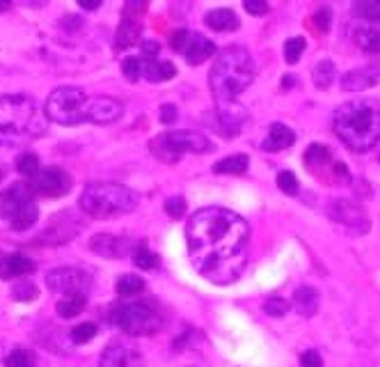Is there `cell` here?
Here are the masks:
<instances>
[{"label": "cell", "instance_id": "obj_1", "mask_svg": "<svg viewBox=\"0 0 380 367\" xmlns=\"http://www.w3.org/2000/svg\"><path fill=\"white\" fill-rule=\"evenodd\" d=\"M190 262L213 285H231L248 267L250 227L238 214L223 207H204L186 225Z\"/></svg>", "mask_w": 380, "mask_h": 367}, {"label": "cell", "instance_id": "obj_2", "mask_svg": "<svg viewBox=\"0 0 380 367\" xmlns=\"http://www.w3.org/2000/svg\"><path fill=\"white\" fill-rule=\"evenodd\" d=\"M332 129L348 150H374L380 140V106L371 99L348 101L334 113Z\"/></svg>", "mask_w": 380, "mask_h": 367}, {"label": "cell", "instance_id": "obj_3", "mask_svg": "<svg viewBox=\"0 0 380 367\" xmlns=\"http://www.w3.org/2000/svg\"><path fill=\"white\" fill-rule=\"evenodd\" d=\"M255 78V60L243 46H227L209 71L211 92L220 103H234Z\"/></svg>", "mask_w": 380, "mask_h": 367}, {"label": "cell", "instance_id": "obj_4", "mask_svg": "<svg viewBox=\"0 0 380 367\" xmlns=\"http://www.w3.org/2000/svg\"><path fill=\"white\" fill-rule=\"evenodd\" d=\"M46 131L37 103L28 94H3L0 97V138L7 145H19Z\"/></svg>", "mask_w": 380, "mask_h": 367}, {"label": "cell", "instance_id": "obj_5", "mask_svg": "<svg viewBox=\"0 0 380 367\" xmlns=\"http://www.w3.org/2000/svg\"><path fill=\"white\" fill-rule=\"evenodd\" d=\"M140 205V197L131 188L110 182L88 184L80 193V209L92 218H115L135 212Z\"/></svg>", "mask_w": 380, "mask_h": 367}, {"label": "cell", "instance_id": "obj_6", "mask_svg": "<svg viewBox=\"0 0 380 367\" xmlns=\"http://www.w3.org/2000/svg\"><path fill=\"white\" fill-rule=\"evenodd\" d=\"M33 188L30 184H12L5 191H0V218L14 229L26 232L39 218V207L33 200Z\"/></svg>", "mask_w": 380, "mask_h": 367}, {"label": "cell", "instance_id": "obj_7", "mask_svg": "<svg viewBox=\"0 0 380 367\" xmlns=\"http://www.w3.org/2000/svg\"><path fill=\"white\" fill-rule=\"evenodd\" d=\"M110 321L126 335L140 338V335H152L163 326V314L154 301L140 299V301L122 303V306L115 308L110 314Z\"/></svg>", "mask_w": 380, "mask_h": 367}, {"label": "cell", "instance_id": "obj_8", "mask_svg": "<svg viewBox=\"0 0 380 367\" xmlns=\"http://www.w3.org/2000/svg\"><path fill=\"white\" fill-rule=\"evenodd\" d=\"M211 150H213V143L206 135L186 129L167 131L152 140V152L165 163H176L181 154H206Z\"/></svg>", "mask_w": 380, "mask_h": 367}, {"label": "cell", "instance_id": "obj_9", "mask_svg": "<svg viewBox=\"0 0 380 367\" xmlns=\"http://www.w3.org/2000/svg\"><path fill=\"white\" fill-rule=\"evenodd\" d=\"M88 101L90 97L78 88H58L46 99V118L62 127H76L88 122Z\"/></svg>", "mask_w": 380, "mask_h": 367}, {"label": "cell", "instance_id": "obj_10", "mask_svg": "<svg viewBox=\"0 0 380 367\" xmlns=\"http://www.w3.org/2000/svg\"><path fill=\"white\" fill-rule=\"evenodd\" d=\"M172 48L176 51L179 56H184L188 65H202L206 62L211 56L216 53V44L211 39H206L204 35H197V33H190V30L181 28L176 30L170 39Z\"/></svg>", "mask_w": 380, "mask_h": 367}, {"label": "cell", "instance_id": "obj_11", "mask_svg": "<svg viewBox=\"0 0 380 367\" xmlns=\"http://www.w3.org/2000/svg\"><path fill=\"white\" fill-rule=\"evenodd\" d=\"M28 184L33 188L35 195L48 197V200H58V197L67 195L71 191V177L62 167H41L33 177H28Z\"/></svg>", "mask_w": 380, "mask_h": 367}, {"label": "cell", "instance_id": "obj_12", "mask_svg": "<svg viewBox=\"0 0 380 367\" xmlns=\"http://www.w3.org/2000/svg\"><path fill=\"white\" fill-rule=\"evenodd\" d=\"M46 285L51 291L71 296V294H88L92 287V276L73 267H60L46 274Z\"/></svg>", "mask_w": 380, "mask_h": 367}, {"label": "cell", "instance_id": "obj_13", "mask_svg": "<svg viewBox=\"0 0 380 367\" xmlns=\"http://www.w3.org/2000/svg\"><path fill=\"white\" fill-rule=\"evenodd\" d=\"M328 214H330L332 220L346 225L348 229H353V232L364 234L366 229H369V216H366V212H364L360 205H355L351 200H332L330 207H328Z\"/></svg>", "mask_w": 380, "mask_h": 367}, {"label": "cell", "instance_id": "obj_14", "mask_svg": "<svg viewBox=\"0 0 380 367\" xmlns=\"http://www.w3.org/2000/svg\"><path fill=\"white\" fill-rule=\"evenodd\" d=\"M124 115V106L112 97H90L88 101V122L92 124H112Z\"/></svg>", "mask_w": 380, "mask_h": 367}, {"label": "cell", "instance_id": "obj_15", "mask_svg": "<svg viewBox=\"0 0 380 367\" xmlns=\"http://www.w3.org/2000/svg\"><path fill=\"white\" fill-rule=\"evenodd\" d=\"M90 250L105 259H122L133 250V244L129 239L112 237V234H94L90 239Z\"/></svg>", "mask_w": 380, "mask_h": 367}, {"label": "cell", "instance_id": "obj_16", "mask_svg": "<svg viewBox=\"0 0 380 367\" xmlns=\"http://www.w3.org/2000/svg\"><path fill=\"white\" fill-rule=\"evenodd\" d=\"M342 90L346 92H360L366 88H374L376 83H380V65H369V67H360L353 71L342 73Z\"/></svg>", "mask_w": 380, "mask_h": 367}, {"label": "cell", "instance_id": "obj_17", "mask_svg": "<svg viewBox=\"0 0 380 367\" xmlns=\"http://www.w3.org/2000/svg\"><path fill=\"white\" fill-rule=\"evenodd\" d=\"M246 122V113H243L236 103H223V108L218 110L216 124L211 122V127H216L220 135H236Z\"/></svg>", "mask_w": 380, "mask_h": 367}, {"label": "cell", "instance_id": "obj_18", "mask_svg": "<svg viewBox=\"0 0 380 367\" xmlns=\"http://www.w3.org/2000/svg\"><path fill=\"white\" fill-rule=\"evenodd\" d=\"M35 271V262L21 255V253H12V255H5V262L0 264V278L5 280H12V278H21V276H28Z\"/></svg>", "mask_w": 380, "mask_h": 367}, {"label": "cell", "instance_id": "obj_19", "mask_svg": "<svg viewBox=\"0 0 380 367\" xmlns=\"http://www.w3.org/2000/svg\"><path fill=\"white\" fill-rule=\"evenodd\" d=\"M293 143H295V133L289 127H284V124H273L266 140L261 145V150L263 152H282V150H287V147H291Z\"/></svg>", "mask_w": 380, "mask_h": 367}, {"label": "cell", "instance_id": "obj_20", "mask_svg": "<svg viewBox=\"0 0 380 367\" xmlns=\"http://www.w3.org/2000/svg\"><path fill=\"white\" fill-rule=\"evenodd\" d=\"M176 67L167 60H158V58H144L142 60V76L152 83H161V81H170L174 78Z\"/></svg>", "mask_w": 380, "mask_h": 367}, {"label": "cell", "instance_id": "obj_21", "mask_svg": "<svg viewBox=\"0 0 380 367\" xmlns=\"http://www.w3.org/2000/svg\"><path fill=\"white\" fill-rule=\"evenodd\" d=\"M204 24L211 30H218V33H229V30L238 28V16L234 14V9L220 7V9H211V12L204 16Z\"/></svg>", "mask_w": 380, "mask_h": 367}, {"label": "cell", "instance_id": "obj_22", "mask_svg": "<svg viewBox=\"0 0 380 367\" xmlns=\"http://www.w3.org/2000/svg\"><path fill=\"white\" fill-rule=\"evenodd\" d=\"M293 308L302 317H314L316 310H319V291L314 287H298L293 294Z\"/></svg>", "mask_w": 380, "mask_h": 367}, {"label": "cell", "instance_id": "obj_23", "mask_svg": "<svg viewBox=\"0 0 380 367\" xmlns=\"http://www.w3.org/2000/svg\"><path fill=\"white\" fill-rule=\"evenodd\" d=\"M101 367H133V353L124 344L112 342L101 353Z\"/></svg>", "mask_w": 380, "mask_h": 367}, {"label": "cell", "instance_id": "obj_24", "mask_svg": "<svg viewBox=\"0 0 380 367\" xmlns=\"http://www.w3.org/2000/svg\"><path fill=\"white\" fill-rule=\"evenodd\" d=\"M355 44L364 48L366 53H380V26H357Z\"/></svg>", "mask_w": 380, "mask_h": 367}, {"label": "cell", "instance_id": "obj_25", "mask_svg": "<svg viewBox=\"0 0 380 367\" xmlns=\"http://www.w3.org/2000/svg\"><path fill=\"white\" fill-rule=\"evenodd\" d=\"M353 12L362 26H380V0H353Z\"/></svg>", "mask_w": 380, "mask_h": 367}, {"label": "cell", "instance_id": "obj_26", "mask_svg": "<svg viewBox=\"0 0 380 367\" xmlns=\"http://www.w3.org/2000/svg\"><path fill=\"white\" fill-rule=\"evenodd\" d=\"M85 303H88V294H71V296H65V299L58 301L56 310L62 319H73L83 312Z\"/></svg>", "mask_w": 380, "mask_h": 367}, {"label": "cell", "instance_id": "obj_27", "mask_svg": "<svg viewBox=\"0 0 380 367\" xmlns=\"http://www.w3.org/2000/svg\"><path fill=\"white\" fill-rule=\"evenodd\" d=\"M248 165H250V159L246 154H234V156H227V159H223V161H218L213 165V172H218V175H246Z\"/></svg>", "mask_w": 380, "mask_h": 367}, {"label": "cell", "instance_id": "obj_28", "mask_svg": "<svg viewBox=\"0 0 380 367\" xmlns=\"http://www.w3.org/2000/svg\"><path fill=\"white\" fill-rule=\"evenodd\" d=\"M302 163L310 167V170H319V167H325V165H332V154L328 147L323 145H312L307 147V152H305V159Z\"/></svg>", "mask_w": 380, "mask_h": 367}, {"label": "cell", "instance_id": "obj_29", "mask_svg": "<svg viewBox=\"0 0 380 367\" xmlns=\"http://www.w3.org/2000/svg\"><path fill=\"white\" fill-rule=\"evenodd\" d=\"M5 367H37L35 351L28 349V347H14L7 353Z\"/></svg>", "mask_w": 380, "mask_h": 367}, {"label": "cell", "instance_id": "obj_30", "mask_svg": "<svg viewBox=\"0 0 380 367\" xmlns=\"http://www.w3.org/2000/svg\"><path fill=\"white\" fill-rule=\"evenodd\" d=\"M312 81H314V86L319 90H328L330 83L334 81V65H332V62L330 60L319 62V65H316L314 71H312Z\"/></svg>", "mask_w": 380, "mask_h": 367}, {"label": "cell", "instance_id": "obj_31", "mask_svg": "<svg viewBox=\"0 0 380 367\" xmlns=\"http://www.w3.org/2000/svg\"><path fill=\"white\" fill-rule=\"evenodd\" d=\"M133 264L142 271H154L158 264H161V259H158V255L152 253L144 244H140V246L133 248Z\"/></svg>", "mask_w": 380, "mask_h": 367}, {"label": "cell", "instance_id": "obj_32", "mask_svg": "<svg viewBox=\"0 0 380 367\" xmlns=\"http://www.w3.org/2000/svg\"><path fill=\"white\" fill-rule=\"evenodd\" d=\"M144 289V280L140 276H133V274H126L117 280V294L120 296H135V294H140Z\"/></svg>", "mask_w": 380, "mask_h": 367}, {"label": "cell", "instance_id": "obj_33", "mask_svg": "<svg viewBox=\"0 0 380 367\" xmlns=\"http://www.w3.org/2000/svg\"><path fill=\"white\" fill-rule=\"evenodd\" d=\"M39 170H41V165H39V156L35 152H26V154H21L19 159H16V172L19 175L33 177Z\"/></svg>", "mask_w": 380, "mask_h": 367}, {"label": "cell", "instance_id": "obj_34", "mask_svg": "<svg viewBox=\"0 0 380 367\" xmlns=\"http://www.w3.org/2000/svg\"><path fill=\"white\" fill-rule=\"evenodd\" d=\"M305 48H307V41L305 37H291L284 41V60L289 62V65H295V62L300 60V56L305 53Z\"/></svg>", "mask_w": 380, "mask_h": 367}, {"label": "cell", "instance_id": "obj_35", "mask_svg": "<svg viewBox=\"0 0 380 367\" xmlns=\"http://www.w3.org/2000/svg\"><path fill=\"white\" fill-rule=\"evenodd\" d=\"M97 333H99L97 324L88 321V324H78L76 329H71L69 338H71V342H73V344H85V342H90V340H92Z\"/></svg>", "mask_w": 380, "mask_h": 367}, {"label": "cell", "instance_id": "obj_36", "mask_svg": "<svg viewBox=\"0 0 380 367\" xmlns=\"http://www.w3.org/2000/svg\"><path fill=\"white\" fill-rule=\"evenodd\" d=\"M289 308H291V303L282 296H270L263 301V312L270 314V317H284V314L289 312Z\"/></svg>", "mask_w": 380, "mask_h": 367}, {"label": "cell", "instance_id": "obj_37", "mask_svg": "<svg viewBox=\"0 0 380 367\" xmlns=\"http://www.w3.org/2000/svg\"><path fill=\"white\" fill-rule=\"evenodd\" d=\"M37 296H39L37 287L33 285V282H28V280H21L12 287V299H16V301L28 303V301H35Z\"/></svg>", "mask_w": 380, "mask_h": 367}, {"label": "cell", "instance_id": "obj_38", "mask_svg": "<svg viewBox=\"0 0 380 367\" xmlns=\"http://www.w3.org/2000/svg\"><path fill=\"white\" fill-rule=\"evenodd\" d=\"M122 73L126 76V81H131V83H135V81H140V76H142V60L140 58H126L124 62H122Z\"/></svg>", "mask_w": 380, "mask_h": 367}, {"label": "cell", "instance_id": "obj_39", "mask_svg": "<svg viewBox=\"0 0 380 367\" xmlns=\"http://www.w3.org/2000/svg\"><path fill=\"white\" fill-rule=\"evenodd\" d=\"M278 188L282 193H287V195H298V191H300L298 180H295V175L289 172V170H282L278 175Z\"/></svg>", "mask_w": 380, "mask_h": 367}, {"label": "cell", "instance_id": "obj_40", "mask_svg": "<svg viewBox=\"0 0 380 367\" xmlns=\"http://www.w3.org/2000/svg\"><path fill=\"white\" fill-rule=\"evenodd\" d=\"M165 214L170 218H181L186 214V200L181 195H174L165 202Z\"/></svg>", "mask_w": 380, "mask_h": 367}, {"label": "cell", "instance_id": "obj_41", "mask_svg": "<svg viewBox=\"0 0 380 367\" xmlns=\"http://www.w3.org/2000/svg\"><path fill=\"white\" fill-rule=\"evenodd\" d=\"M243 7H246L252 16H263L268 12V0H243Z\"/></svg>", "mask_w": 380, "mask_h": 367}, {"label": "cell", "instance_id": "obj_42", "mask_svg": "<svg viewBox=\"0 0 380 367\" xmlns=\"http://www.w3.org/2000/svg\"><path fill=\"white\" fill-rule=\"evenodd\" d=\"M300 367H323L319 351H305L300 356Z\"/></svg>", "mask_w": 380, "mask_h": 367}, {"label": "cell", "instance_id": "obj_43", "mask_svg": "<svg viewBox=\"0 0 380 367\" xmlns=\"http://www.w3.org/2000/svg\"><path fill=\"white\" fill-rule=\"evenodd\" d=\"M330 9L328 7H323V9H319V12H316V16H314V24L316 26H319V30H323V33H325V30H328L330 28Z\"/></svg>", "mask_w": 380, "mask_h": 367}, {"label": "cell", "instance_id": "obj_44", "mask_svg": "<svg viewBox=\"0 0 380 367\" xmlns=\"http://www.w3.org/2000/svg\"><path fill=\"white\" fill-rule=\"evenodd\" d=\"M161 122L163 124L176 122V106H172V103H165V106L161 108Z\"/></svg>", "mask_w": 380, "mask_h": 367}, {"label": "cell", "instance_id": "obj_45", "mask_svg": "<svg viewBox=\"0 0 380 367\" xmlns=\"http://www.w3.org/2000/svg\"><path fill=\"white\" fill-rule=\"evenodd\" d=\"M142 53L144 58H158V53H161V44L158 41H142Z\"/></svg>", "mask_w": 380, "mask_h": 367}, {"label": "cell", "instance_id": "obj_46", "mask_svg": "<svg viewBox=\"0 0 380 367\" xmlns=\"http://www.w3.org/2000/svg\"><path fill=\"white\" fill-rule=\"evenodd\" d=\"M80 9H85V12H94V9H99V5L103 0H76Z\"/></svg>", "mask_w": 380, "mask_h": 367}, {"label": "cell", "instance_id": "obj_47", "mask_svg": "<svg viewBox=\"0 0 380 367\" xmlns=\"http://www.w3.org/2000/svg\"><path fill=\"white\" fill-rule=\"evenodd\" d=\"M293 83H295V78H293V76H284V78H282V86H284V90H291V88H293Z\"/></svg>", "mask_w": 380, "mask_h": 367}, {"label": "cell", "instance_id": "obj_48", "mask_svg": "<svg viewBox=\"0 0 380 367\" xmlns=\"http://www.w3.org/2000/svg\"><path fill=\"white\" fill-rule=\"evenodd\" d=\"M12 7V0H0V12H7Z\"/></svg>", "mask_w": 380, "mask_h": 367}, {"label": "cell", "instance_id": "obj_49", "mask_svg": "<svg viewBox=\"0 0 380 367\" xmlns=\"http://www.w3.org/2000/svg\"><path fill=\"white\" fill-rule=\"evenodd\" d=\"M3 262H5V253H0V264H3Z\"/></svg>", "mask_w": 380, "mask_h": 367}, {"label": "cell", "instance_id": "obj_50", "mask_svg": "<svg viewBox=\"0 0 380 367\" xmlns=\"http://www.w3.org/2000/svg\"><path fill=\"white\" fill-rule=\"evenodd\" d=\"M0 180H3V170H0Z\"/></svg>", "mask_w": 380, "mask_h": 367}]
</instances>
